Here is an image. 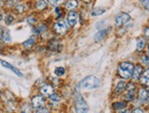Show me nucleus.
I'll return each instance as SVG.
<instances>
[{"label":"nucleus","instance_id":"obj_21","mask_svg":"<svg viewBox=\"0 0 149 113\" xmlns=\"http://www.w3.org/2000/svg\"><path fill=\"white\" fill-rule=\"evenodd\" d=\"M125 83L124 81H120V82L117 84V86H116L115 91L117 92V93H121L123 90L125 89Z\"/></svg>","mask_w":149,"mask_h":113},{"label":"nucleus","instance_id":"obj_12","mask_svg":"<svg viewBox=\"0 0 149 113\" xmlns=\"http://www.w3.org/2000/svg\"><path fill=\"white\" fill-rule=\"evenodd\" d=\"M142 72H143V68L141 66H136L134 69V72H133V78L134 79H138L141 76H142Z\"/></svg>","mask_w":149,"mask_h":113},{"label":"nucleus","instance_id":"obj_7","mask_svg":"<svg viewBox=\"0 0 149 113\" xmlns=\"http://www.w3.org/2000/svg\"><path fill=\"white\" fill-rule=\"evenodd\" d=\"M108 33H109V28H103V29L98 31L94 35V40L97 41V42L102 40V39L108 35Z\"/></svg>","mask_w":149,"mask_h":113},{"label":"nucleus","instance_id":"obj_19","mask_svg":"<svg viewBox=\"0 0 149 113\" xmlns=\"http://www.w3.org/2000/svg\"><path fill=\"white\" fill-rule=\"evenodd\" d=\"M3 40L5 42H10L11 41V36H10V32L6 29L3 33Z\"/></svg>","mask_w":149,"mask_h":113},{"label":"nucleus","instance_id":"obj_32","mask_svg":"<svg viewBox=\"0 0 149 113\" xmlns=\"http://www.w3.org/2000/svg\"><path fill=\"white\" fill-rule=\"evenodd\" d=\"M132 113H144V111L142 110H140V109H135V110H133Z\"/></svg>","mask_w":149,"mask_h":113},{"label":"nucleus","instance_id":"obj_33","mask_svg":"<svg viewBox=\"0 0 149 113\" xmlns=\"http://www.w3.org/2000/svg\"><path fill=\"white\" fill-rule=\"evenodd\" d=\"M17 10L19 11V12H22L24 10V6H17Z\"/></svg>","mask_w":149,"mask_h":113},{"label":"nucleus","instance_id":"obj_42","mask_svg":"<svg viewBox=\"0 0 149 113\" xmlns=\"http://www.w3.org/2000/svg\"><path fill=\"white\" fill-rule=\"evenodd\" d=\"M148 52H149V46H148Z\"/></svg>","mask_w":149,"mask_h":113},{"label":"nucleus","instance_id":"obj_5","mask_svg":"<svg viewBox=\"0 0 149 113\" xmlns=\"http://www.w3.org/2000/svg\"><path fill=\"white\" fill-rule=\"evenodd\" d=\"M53 29H54V31L57 33V34L61 35V34H64V33H65V32L67 31V29H68V26H67L66 22H64L63 20H61V21H58V22L54 25Z\"/></svg>","mask_w":149,"mask_h":113},{"label":"nucleus","instance_id":"obj_29","mask_svg":"<svg viewBox=\"0 0 149 113\" xmlns=\"http://www.w3.org/2000/svg\"><path fill=\"white\" fill-rule=\"evenodd\" d=\"M28 21H29V24H33V23H35L37 21V19L34 17H30L28 18Z\"/></svg>","mask_w":149,"mask_h":113},{"label":"nucleus","instance_id":"obj_37","mask_svg":"<svg viewBox=\"0 0 149 113\" xmlns=\"http://www.w3.org/2000/svg\"><path fill=\"white\" fill-rule=\"evenodd\" d=\"M121 113H129V111H128L127 110H122Z\"/></svg>","mask_w":149,"mask_h":113},{"label":"nucleus","instance_id":"obj_15","mask_svg":"<svg viewBox=\"0 0 149 113\" xmlns=\"http://www.w3.org/2000/svg\"><path fill=\"white\" fill-rule=\"evenodd\" d=\"M145 46H146V39L144 37H140L136 42V49L138 51H142L144 49Z\"/></svg>","mask_w":149,"mask_h":113},{"label":"nucleus","instance_id":"obj_6","mask_svg":"<svg viewBox=\"0 0 149 113\" xmlns=\"http://www.w3.org/2000/svg\"><path fill=\"white\" fill-rule=\"evenodd\" d=\"M78 19H79V15H78V13L74 12V11H70L69 13V15L67 17V21H68V24L70 26H73L77 24L78 22Z\"/></svg>","mask_w":149,"mask_h":113},{"label":"nucleus","instance_id":"obj_11","mask_svg":"<svg viewBox=\"0 0 149 113\" xmlns=\"http://www.w3.org/2000/svg\"><path fill=\"white\" fill-rule=\"evenodd\" d=\"M140 81L143 85L149 86V69H146L140 78Z\"/></svg>","mask_w":149,"mask_h":113},{"label":"nucleus","instance_id":"obj_2","mask_svg":"<svg viewBox=\"0 0 149 113\" xmlns=\"http://www.w3.org/2000/svg\"><path fill=\"white\" fill-rule=\"evenodd\" d=\"M74 103H75V109L77 113H88L89 111L88 104L79 92L75 93Z\"/></svg>","mask_w":149,"mask_h":113},{"label":"nucleus","instance_id":"obj_40","mask_svg":"<svg viewBox=\"0 0 149 113\" xmlns=\"http://www.w3.org/2000/svg\"><path fill=\"white\" fill-rule=\"evenodd\" d=\"M0 5H2V0H0Z\"/></svg>","mask_w":149,"mask_h":113},{"label":"nucleus","instance_id":"obj_22","mask_svg":"<svg viewBox=\"0 0 149 113\" xmlns=\"http://www.w3.org/2000/svg\"><path fill=\"white\" fill-rule=\"evenodd\" d=\"M139 98L141 99L142 101H146V99L147 98V91L146 89H141L139 91Z\"/></svg>","mask_w":149,"mask_h":113},{"label":"nucleus","instance_id":"obj_24","mask_svg":"<svg viewBox=\"0 0 149 113\" xmlns=\"http://www.w3.org/2000/svg\"><path fill=\"white\" fill-rule=\"evenodd\" d=\"M46 29H47V28H46V26H45L44 25H40V26H38V28H34V32L37 33V34H40V33L45 31Z\"/></svg>","mask_w":149,"mask_h":113},{"label":"nucleus","instance_id":"obj_35","mask_svg":"<svg viewBox=\"0 0 149 113\" xmlns=\"http://www.w3.org/2000/svg\"><path fill=\"white\" fill-rule=\"evenodd\" d=\"M17 1V0H8V2L10 3V4H14V3H16Z\"/></svg>","mask_w":149,"mask_h":113},{"label":"nucleus","instance_id":"obj_23","mask_svg":"<svg viewBox=\"0 0 149 113\" xmlns=\"http://www.w3.org/2000/svg\"><path fill=\"white\" fill-rule=\"evenodd\" d=\"M34 43H35V39L33 37H30L29 39H28L27 41L24 42V46H25V48H27V49H29L30 46H33Z\"/></svg>","mask_w":149,"mask_h":113},{"label":"nucleus","instance_id":"obj_17","mask_svg":"<svg viewBox=\"0 0 149 113\" xmlns=\"http://www.w3.org/2000/svg\"><path fill=\"white\" fill-rule=\"evenodd\" d=\"M105 12V9H102V8H95V9H93V11H92V16L93 17H97V16H100V15H102V14H103V13Z\"/></svg>","mask_w":149,"mask_h":113},{"label":"nucleus","instance_id":"obj_28","mask_svg":"<svg viewBox=\"0 0 149 113\" xmlns=\"http://www.w3.org/2000/svg\"><path fill=\"white\" fill-rule=\"evenodd\" d=\"M36 113H50V112H49V110H47V109H45V108H40V109H38V111H37Z\"/></svg>","mask_w":149,"mask_h":113},{"label":"nucleus","instance_id":"obj_14","mask_svg":"<svg viewBox=\"0 0 149 113\" xmlns=\"http://www.w3.org/2000/svg\"><path fill=\"white\" fill-rule=\"evenodd\" d=\"M78 5H79V3H78L77 0H69V1L66 3V8L68 10H73L75 8H77Z\"/></svg>","mask_w":149,"mask_h":113},{"label":"nucleus","instance_id":"obj_8","mask_svg":"<svg viewBox=\"0 0 149 113\" xmlns=\"http://www.w3.org/2000/svg\"><path fill=\"white\" fill-rule=\"evenodd\" d=\"M1 62V64H2V66L4 68H6V69H8L9 70H11V71H13L15 73L16 75H17L18 77H22L23 75H22V73L19 71L17 69H16L15 67H13V66L11 65V64H9L8 62H6V61H4V60H1L0 61Z\"/></svg>","mask_w":149,"mask_h":113},{"label":"nucleus","instance_id":"obj_26","mask_svg":"<svg viewBox=\"0 0 149 113\" xmlns=\"http://www.w3.org/2000/svg\"><path fill=\"white\" fill-rule=\"evenodd\" d=\"M62 1L63 0H49V2L52 5V6H59L60 4H61L62 3Z\"/></svg>","mask_w":149,"mask_h":113},{"label":"nucleus","instance_id":"obj_13","mask_svg":"<svg viewBox=\"0 0 149 113\" xmlns=\"http://www.w3.org/2000/svg\"><path fill=\"white\" fill-rule=\"evenodd\" d=\"M49 48L52 51H60L61 49V45L58 40H52L49 43Z\"/></svg>","mask_w":149,"mask_h":113},{"label":"nucleus","instance_id":"obj_16","mask_svg":"<svg viewBox=\"0 0 149 113\" xmlns=\"http://www.w3.org/2000/svg\"><path fill=\"white\" fill-rule=\"evenodd\" d=\"M126 107V103L125 102H121V101H118V102H115L113 104V108L116 110H124L125 108Z\"/></svg>","mask_w":149,"mask_h":113},{"label":"nucleus","instance_id":"obj_3","mask_svg":"<svg viewBox=\"0 0 149 113\" xmlns=\"http://www.w3.org/2000/svg\"><path fill=\"white\" fill-rule=\"evenodd\" d=\"M134 65L129 62H123L118 67V73L123 78H131L134 72Z\"/></svg>","mask_w":149,"mask_h":113},{"label":"nucleus","instance_id":"obj_27","mask_svg":"<svg viewBox=\"0 0 149 113\" xmlns=\"http://www.w3.org/2000/svg\"><path fill=\"white\" fill-rule=\"evenodd\" d=\"M13 20H14V17H13L11 15H8V16H6V24H8V25L11 24V23L13 22Z\"/></svg>","mask_w":149,"mask_h":113},{"label":"nucleus","instance_id":"obj_18","mask_svg":"<svg viewBox=\"0 0 149 113\" xmlns=\"http://www.w3.org/2000/svg\"><path fill=\"white\" fill-rule=\"evenodd\" d=\"M54 73H55V75H56V76H58V77H61V76H63L64 74H65V69L62 68V67H58V68L55 69Z\"/></svg>","mask_w":149,"mask_h":113},{"label":"nucleus","instance_id":"obj_20","mask_svg":"<svg viewBox=\"0 0 149 113\" xmlns=\"http://www.w3.org/2000/svg\"><path fill=\"white\" fill-rule=\"evenodd\" d=\"M36 6H37L38 9H40V10H43V9H45V8H46L47 4H46V2L44 1V0H38V1H37V4H36Z\"/></svg>","mask_w":149,"mask_h":113},{"label":"nucleus","instance_id":"obj_9","mask_svg":"<svg viewBox=\"0 0 149 113\" xmlns=\"http://www.w3.org/2000/svg\"><path fill=\"white\" fill-rule=\"evenodd\" d=\"M31 102H32V106H33L34 108H40L44 104V98L41 96H35L32 98Z\"/></svg>","mask_w":149,"mask_h":113},{"label":"nucleus","instance_id":"obj_4","mask_svg":"<svg viewBox=\"0 0 149 113\" xmlns=\"http://www.w3.org/2000/svg\"><path fill=\"white\" fill-rule=\"evenodd\" d=\"M130 16L127 13H119V14L115 17V25L121 26L125 25L129 20H130Z\"/></svg>","mask_w":149,"mask_h":113},{"label":"nucleus","instance_id":"obj_38","mask_svg":"<svg viewBox=\"0 0 149 113\" xmlns=\"http://www.w3.org/2000/svg\"><path fill=\"white\" fill-rule=\"evenodd\" d=\"M2 18H3V14H2V12L0 11V20H1Z\"/></svg>","mask_w":149,"mask_h":113},{"label":"nucleus","instance_id":"obj_30","mask_svg":"<svg viewBox=\"0 0 149 113\" xmlns=\"http://www.w3.org/2000/svg\"><path fill=\"white\" fill-rule=\"evenodd\" d=\"M142 61H143L145 64L149 65V58H148V57H146V56H144L143 58H142Z\"/></svg>","mask_w":149,"mask_h":113},{"label":"nucleus","instance_id":"obj_10","mask_svg":"<svg viewBox=\"0 0 149 113\" xmlns=\"http://www.w3.org/2000/svg\"><path fill=\"white\" fill-rule=\"evenodd\" d=\"M40 92L41 94H43L44 96H50L51 94H53V88L51 87L50 85L45 84L40 88Z\"/></svg>","mask_w":149,"mask_h":113},{"label":"nucleus","instance_id":"obj_34","mask_svg":"<svg viewBox=\"0 0 149 113\" xmlns=\"http://www.w3.org/2000/svg\"><path fill=\"white\" fill-rule=\"evenodd\" d=\"M145 34H146V36L149 38V28H146V30H145Z\"/></svg>","mask_w":149,"mask_h":113},{"label":"nucleus","instance_id":"obj_39","mask_svg":"<svg viewBox=\"0 0 149 113\" xmlns=\"http://www.w3.org/2000/svg\"><path fill=\"white\" fill-rule=\"evenodd\" d=\"M84 1H86V2H90L91 0H84Z\"/></svg>","mask_w":149,"mask_h":113},{"label":"nucleus","instance_id":"obj_25","mask_svg":"<svg viewBox=\"0 0 149 113\" xmlns=\"http://www.w3.org/2000/svg\"><path fill=\"white\" fill-rule=\"evenodd\" d=\"M49 98H50L52 101H54V102H58V101H61V98L59 97V95H58V94H54V93L49 96Z\"/></svg>","mask_w":149,"mask_h":113},{"label":"nucleus","instance_id":"obj_1","mask_svg":"<svg viewBox=\"0 0 149 113\" xmlns=\"http://www.w3.org/2000/svg\"><path fill=\"white\" fill-rule=\"evenodd\" d=\"M81 87L84 89H97L101 86V80L95 76H88L80 83Z\"/></svg>","mask_w":149,"mask_h":113},{"label":"nucleus","instance_id":"obj_36","mask_svg":"<svg viewBox=\"0 0 149 113\" xmlns=\"http://www.w3.org/2000/svg\"><path fill=\"white\" fill-rule=\"evenodd\" d=\"M1 37H2V28L0 26V38H1Z\"/></svg>","mask_w":149,"mask_h":113},{"label":"nucleus","instance_id":"obj_41","mask_svg":"<svg viewBox=\"0 0 149 113\" xmlns=\"http://www.w3.org/2000/svg\"><path fill=\"white\" fill-rule=\"evenodd\" d=\"M140 1H143V2H144V1H145V0H140Z\"/></svg>","mask_w":149,"mask_h":113},{"label":"nucleus","instance_id":"obj_31","mask_svg":"<svg viewBox=\"0 0 149 113\" xmlns=\"http://www.w3.org/2000/svg\"><path fill=\"white\" fill-rule=\"evenodd\" d=\"M143 4H144L145 8L149 10V0H145V1L143 2Z\"/></svg>","mask_w":149,"mask_h":113}]
</instances>
